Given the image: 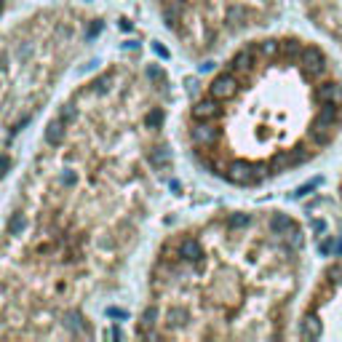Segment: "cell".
I'll return each instance as SVG.
<instances>
[{"mask_svg":"<svg viewBox=\"0 0 342 342\" xmlns=\"http://www.w3.org/2000/svg\"><path fill=\"white\" fill-rule=\"evenodd\" d=\"M104 14L75 0H51L0 22V188L16 150L70 72L104 32Z\"/></svg>","mask_w":342,"mask_h":342,"instance_id":"obj_4","label":"cell"},{"mask_svg":"<svg viewBox=\"0 0 342 342\" xmlns=\"http://www.w3.org/2000/svg\"><path fill=\"white\" fill-rule=\"evenodd\" d=\"M176 86L120 54L54 102L0 220V337H91L176 171Z\"/></svg>","mask_w":342,"mask_h":342,"instance_id":"obj_1","label":"cell"},{"mask_svg":"<svg viewBox=\"0 0 342 342\" xmlns=\"http://www.w3.org/2000/svg\"><path fill=\"white\" fill-rule=\"evenodd\" d=\"M310 278L297 212L222 204L184 216L147 248L131 337L292 340Z\"/></svg>","mask_w":342,"mask_h":342,"instance_id":"obj_3","label":"cell"},{"mask_svg":"<svg viewBox=\"0 0 342 342\" xmlns=\"http://www.w3.org/2000/svg\"><path fill=\"white\" fill-rule=\"evenodd\" d=\"M180 158L198 180L262 196L342 142V56L310 30L270 27L216 56L176 107Z\"/></svg>","mask_w":342,"mask_h":342,"instance_id":"obj_2","label":"cell"},{"mask_svg":"<svg viewBox=\"0 0 342 342\" xmlns=\"http://www.w3.org/2000/svg\"><path fill=\"white\" fill-rule=\"evenodd\" d=\"M294 6L310 32L342 56V0H294Z\"/></svg>","mask_w":342,"mask_h":342,"instance_id":"obj_7","label":"cell"},{"mask_svg":"<svg viewBox=\"0 0 342 342\" xmlns=\"http://www.w3.org/2000/svg\"><path fill=\"white\" fill-rule=\"evenodd\" d=\"M292 337L342 340V254L310 273L297 305Z\"/></svg>","mask_w":342,"mask_h":342,"instance_id":"obj_6","label":"cell"},{"mask_svg":"<svg viewBox=\"0 0 342 342\" xmlns=\"http://www.w3.org/2000/svg\"><path fill=\"white\" fill-rule=\"evenodd\" d=\"M176 56L200 64L256 32L278 27L286 0H142Z\"/></svg>","mask_w":342,"mask_h":342,"instance_id":"obj_5","label":"cell"},{"mask_svg":"<svg viewBox=\"0 0 342 342\" xmlns=\"http://www.w3.org/2000/svg\"><path fill=\"white\" fill-rule=\"evenodd\" d=\"M332 190H334V200H337V208H340V216H342V158L337 163V171H334V184H332Z\"/></svg>","mask_w":342,"mask_h":342,"instance_id":"obj_8","label":"cell"}]
</instances>
